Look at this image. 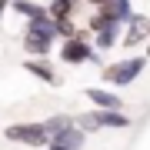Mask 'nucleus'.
<instances>
[{"instance_id":"11","label":"nucleus","mask_w":150,"mask_h":150,"mask_svg":"<svg viewBox=\"0 0 150 150\" xmlns=\"http://www.w3.org/2000/svg\"><path fill=\"white\" fill-rule=\"evenodd\" d=\"M23 30H27V33H37V37L60 40V37H57V23H54V17H50V13H40V17H33V20H27V23H23Z\"/></svg>"},{"instance_id":"13","label":"nucleus","mask_w":150,"mask_h":150,"mask_svg":"<svg viewBox=\"0 0 150 150\" xmlns=\"http://www.w3.org/2000/svg\"><path fill=\"white\" fill-rule=\"evenodd\" d=\"M50 144H60V147H67V150H83V144H87V134H83L80 127H77V123H74V127H67L64 134H57L54 140H50Z\"/></svg>"},{"instance_id":"18","label":"nucleus","mask_w":150,"mask_h":150,"mask_svg":"<svg viewBox=\"0 0 150 150\" xmlns=\"http://www.w3.org/2000/svg\"><path fill=\"white\" fill-rule=\"evenodd\" d=\"M144 57H150V40H147V47H144Z\"/></svg>"},{"instance_id":"5","label":"nucleus","mask_w":150,"mask_h":150,"mask_svg":"<svg viewBox=\"0 0 150 150\" xmlns=\"http://www.w3.org/2000/svg\"><path fill=\"white\" fill-rule=\"evenodd\" d=\"M147 40H150V17H147V13H134L127 23H123V37H120V47H123V50L147 47Z\"/></svg>"},{"instance_id":"1","label":"nucleus","mask_w":150,"mask_h":150,"mask_svg":"<svg viewBox=\"0 0 150 150\" xmlns=\"http://www.w3.org/2000/svg\"><path fill=\"white\" fill-rule=\"evenodd\" d=\"M90 37H93V33L83 27V30H80V37L60 40V43H57V57L64 60L67 67H83V64H93V67H100V70H103V54H97V50H93Z\"/></svg>"},{"instance_id":"3","label":"nucleus","mask_w":150,"mask_h":150,"mask_svg":"<svg viewBox=\"0 0 150 150\" xmlns=\"http://www.w3.org/2000/svg\"><path fill=\"white\" fill-rule=\"evenodd\" d=\"M74 120H77V127H80L87 137L97 134V130H127L130 123H134L127 110H97V107H93V110L77 113Z\"/></svg>"},{"instance_id":"9","label":"nucleus","mask_w":150,"mask_h":150,"mask_svg":"<svg viewBox=\"0 0 150 150\" xmlns=\"http://www.w3.org/2000/svg\"><path fill=\"white\" fill-rule=\"evenodd\" d=\"M57 43H60V40L37 37V33H27V30H20V47H23V54H27V57H50Z\"/></svg>"},{"instance_id":"16","label":"nucleus","mask_w":150,"mask_h":150,"mask_svg":"<svg viewBox=\"0 0 150 150\" xmlns=\"http://www.w3.org/2000/svg\"><path fill=\"white\" fill-rule=\"evenodd\" d=\"M83 4H87V7H103L107 0H83Z\"/></svg>"},{"instance_id":"17","label":"nucleus","mask_w":150,"mask_h":150,"mask_svg":"<svg viewBox=\"0 0 150 150\" xmlns=\"http://www.w3.org/2000/svg\"><path fill=\"white\" fill-rule=\"evenodd\" d=\"M47 150H67V147H60V144H47Z\"/></svg>"},{"instance_id":"7","label":"nucleus","mask_w":150,"mask_h":150,"mask_svg":"<svg viewBox=\"0 0 150 150\" xmlns=\"http://www.w3.org/2000/svg\"><path fill=\"white\" fill-rule=\"evenodd\" d=\"M83 97L93 103L97 110H123V97L113 87H87Z\"/></svg>"},{"instance_id":"4","label":"nucleus","mask_w":150,"mask_h":150,"mask_svg":"<svg viewBox=\"0 0 150 150\" xmlns=\"http://www.w3.org/2000/svg\"><path fill=\"white\" fill-rule=\"evenodd\" d=\"M4 137L10 144H20V147H47L50 144V137H47L40 120H17L10 127H4Z\"/></svg>"},{"instance_id":"2","label":"nucleus","mask_w":150,"mask_h":150,"mask_svg":"<svg viewBox=\"0 0 150 150\" xmlns=\"http://www.w3.org/2000/svg\"><path fill=\"white\" fill-rule=\"evenodd\" d=\"M147 60L144 54H130V57H120L113 64H103L100 77H103V87H130L134 80H140V74L147 70Z\"/></svg>"},{"instance_id":"8","label":"nucleus","mask_w":150,"mask_h":150,"mask_svg":"<svg viewBox=\"0 0 150 150\" xmlns=\"http://www.w3.org/2000/svg\"><path fill=\"white\" fill-rule=\"evenodd\" d=\"M120 37H123V23H107L103 30H97L90 37V43H93L97 54H110V50L120 47Z\"/></svg>"},{"instance_id":"14","label":"nucleus","mask_w":150,"mask_h":150,"mask_svg":"<svg viewBox=\"0 0 150 150\" xmlns=\"http://www.w3.org/2000/svg\"><path fill=\"white\" fill-rule=\"evenodd\" d=\"M40 123H43V130H47V137L54 140L57 134H64L67 127H74L77 120H74V113H50V117H43Z\"/></svg>"},{"instance_id":"15","label":"nucleus","mask_w":150,"mask_h":150,"mask_svg":"<svg viewBox=\"0 0 150 150\" xmlns=\"http://www.w3.org/2000/svg\"><path fill=\"white\" fill-rule=\"evenodd\" d=\"M10 4H13V0H0V23H4V17H7V10H10Z\"/></svg>"},{"instance_id":"10","label":"nucleus","mask_w":150,"mask_h":150,"mask_svg":"<svg viewBox=\"0 0 150 150\" xmlns=\"http://www.w3.org/2000/svg\"><path fill=\"white\" fill-rule=\"evenodd\" d=\"M93 10H100L107 20H113V23H127L130 17H134L137 10H134V0H107L103 7H93Z\"/></svg>"},{"instance_id":"19","label":"nucleus","mask_w":150,"mask_h":150,"mask_svg":"<svg viewBox=\"0 0 150 150\" xmlns=\"http://www.w3.org/2000/svg\"><path fill=\"white\" fill-rule=\"evenodd\" d=\"M74 4H83V0H74Z\"/></svg>"},{"instance_id":"6","label":"nucleus","mask_w":150,"mask_h":150,"mask_svg":"<svg viewBox=\"0 0 150 150\" xmlns=\"http://www.w3.org/2000/svg\"><path fill=\"white\" fill-rule=\"evenodd\" d=\"M23 70H27L30 77H37L40 83H47V87H57L60 83V74H57V67H54L50 57H27V60H23Z\"/></svg>"},{"instance_id":"12","label":"nucleus","mask_w":150,"mask_h":150,"mask_svg":"<svg viewBox=\"0 0 150 150\" xmlns=\"http://www.w3.org/2000/svg\"><path fill=\"white\" fill-rule=\"evenodd\" d=\"M10 10L17 20H33V17H40V13H47V4H37V0H13L10 4Z\"/></svg>"}]
</instances>
